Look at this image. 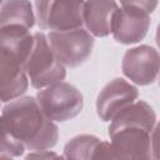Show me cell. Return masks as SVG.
<instances>
[{"label": "cell", "instance_id": "1", "mask_svg": "<svg viewBox=\"0 0 160 160\" xmlns=\"http://www.w3.org/2000/svg\"><path fill=\"white\" fill-rule=\"evenodd\" d=\"M0 124L30 151L52 149L59 140L58 125L42 112L32 96H20L6 102Z\"/></svg>", "mask_w": 160, "mask_h": 160}, {"label": "cell", "instance_id": "2", "mask_svg": "<svg viewBox=\"0 0 160 160\" xmlns=\"http://www.w3.org/2000/svg\"><path fill=\"white\" fill-rule=\"evenodd\" d=\"M34 48L24 62L30 85L38 90L62 81L66 76V66L54 54L48 35L42 31L34 32Z\"/></svg>", "mask_w": 160, "mask_h": 160}, {"label": "cell", "instance_id": "3", "mask_svg": "<svg viewBox=\"0 0 160 160\" xmlns=\"http://www.w3.org/2000/svg\"><path fill=\"white\" fill-rule=\"evenodd\" d=\"M35 98L42 112L55 122L74 119L84 108L82 92L64 80L40 89Z\"/></svg>", "mask_w": 160, "mask_h": 160}, {"label": "cell", "instance_id": "4", "mask_svg": "<svg viewBox=\"0 0 160 160\" xmlns=\"http://www.w3.org/2000/svg\"><path fill=\"white\" fill-rule=\"evenodd\" d=\"M84 4L85 0H35L36 25L49 31L84 28Z\"/></svg>", "mask_w": 160, "mask_h": 160}, {"label": "cell", "instance_id": "5", "mask_svg": "<svg viewBox=\"0 0 160 160\" xmlns=\"http://www.w3.org/2000/svg\"><path fill=\"white\" fill-rule=\"evenodd\" d=\"M48 39L56 58L66 68H76L84 64L94 49V36L85 29L68 31H49Z\"/></svg>", "mask_w": 160, "mask_h": 160}, {"label": "cell", "instance_id": "6", "mask_svg": "<svg viewBox=\"0 0 160 160\" xmlns=\"http://www.w3.org/2000/svg\"><path fill=\"white\" fill-rule=\"evenodd\" d=\"M121 70L134 84L150 85L160 74V52L150 45L130 48L122 56Z\"/></svg>", "mask_w": 160, "mask_h": 160}, {"label": "cell", "instance_id": "7", "mask_svg": "<svg viewBox=\"0 0 160 160\" xmlns=\"http://www.w3.org/2000/svg\"><path fill=\"white\" fill-rule=\"evenodd\" d=\"M139 98V90L129 81L115 78L110 80L98 94L95 108L100 120L111 121L122 109Z\"/></svg>", "mask_w": 160, "mask_h": 160}, {"label": "cell", "instance_id": "8", "mask_svg": "<svg viewBox=\"0 0 160 160\" xmlns=\"http://www.w3.org/2000/svg\"><path fill=\"white\" fill-rule=\"evenodd\" d=\"M150 24V14L145 10L135 6H120L114 15L111 35L120 44H136L146 36Z\"/></svg>", "mask_w": 160, "mask_h": 160}, {"label": "cell", "instance_id": "9", "mask_svg": "<svg viewBox=\"0 0 160 160\" xmlns=\"http://www.w3.org/2000/svg\"><path fill=\"white\" fill-rule=\"evenodd\" d=\"M109 138L114 159H152L150 131L126 128Z\"/></svg>", "mask_w": 160, "mask_h": 160}, {"label": "cell", "instance_id": "10", "mask_svg": "<svg viewBox=\"0 0 160 160\" xmlns=\"http://www.w3.org/2000/svg\"><path fill=\"white\" fill-rule=\"evenodd\" d=\"M30 80L22 64L9 52L0 50V94L4 104L22 96Z\"/></svg>", "mask_w": 160, "mask_h": 160}, {"label": "cell", "instance_id": "11", "mask_svg": "<svg viewBox=\"0 0 160 160\" xmlns=\"http://www.w3.org/2000/svg\"><path fill=\"white\" fill-rule=\"evenodd\" d=\"M118 9L116 0H85L84 28L94 38L110 35L114 15Z\"/></svg>", "mask_w": 160, "mask_h": 160}, {"label": "cell", "instance_id": "12", "mask_svg": "<svg viewBox=\"0 0 160 160\" xmlns=\"http://www.w3.org/2000/svg\"><path fill=\"white\" fill-rule=\"evenodd\" d=\"M156 124V114L154 109L144 100H135L132 104L122 109L111 121L108 128V135L118 132L126 128H139L146 131L152 130Z\"/></svg>", "mask_w": 160, "mask_h": 160}, {"label": "cell", "instance_id": "13", "mask_svg": "<svg viewBox=\"0 0 160 160\" xmlns=\"http://www.w3.org/2000/svg\"><path fill=\"white\" fill-rule=\"evenodd\" d=\"M30 30L21 25L0 26V50L9 52L24 65L35 44Z\"/></svg>", "mask_w": 160, "mask_h": 160}, {"label": "cell", "instance_id": "14", "mask_svg": "<svg viewBox=\"0 0 160 160\" xmlns=\"http://www.w3.org/2000/svg\"><path fill=\"white\" fill-rule=\"evenodd\" d=\"M36 22L35 9L30 0H4L1 4L0 26L21 25L32 29Z\"/></svg>", "mask_w": 160, "mask_h": 160}, {"label": "cell", "instance_id": "15", "mask_svg": "<svg viewBox=\"0 0 160 160\" xmlns=\"http://www.w3.org/2000/svg\"><path fill=\"white\" fill-rule=\"evenodd\" d=\"M101 142L95 135L80 134L71 138L64 146V158L78 159V160H90L94 159L95 150Z\"/></svg>", "mask_w": 160, "mask_h": 160}, {"label": "cell", "instance_id": "16", "mask_svg": "<svg viewBox=\"0 0 160 160\" xmlns=\"http://www.w3.org/2000/svg\"><path fill=\"white\" fill-rule=\"evenodd\" d=\"M25 150L28 149L21 141H19L8 130L1 128V146H0L1 158H18L24 155Z\"/></svg>", "mask_w": 160, "mask_h": 160}, {"label": "cell", "instance_id": "17", "mask_svg": "<svg viewBox=\"0 0 160 160\" xmlns=\"http://www.w3.org/2000/svg\"><path fill=\"white\" fill-rule=\"evenodd\" d=\"M121 6H135L151 14L158 8L159 0H119Z\"/></svg>", "mask_w": 160, "mask_h": 160}, {"label": "cell", "instance_id": "18", "mask_svg": "<svg viewBox=\"0 0 160 160\" xmlns=\"http://www.w3.org/2000/svg\"><path fill=\"white\" fill-rule=\"evenodd\" d=\"M151 138V156L155 160H160V121L155 124L150 132Z\"/></svg>", "mask_w": 160, "mask_h": 160}, {"label": "cell", "instance_id": "19", "mask_svg": "<svg viewBox=\"0 0 160 160\" xmlns=\"http://www.w3.org/2000/svg\"><path fill=\"white\" fill-rule=\"evenodd\" d=\"M94 159H114L110 142H106V141L101 140V142L98 145V148L95 150Z\"/></svg>", "mask_w": 160, "mask_h": 160}, {"label": "cell", "instance_id": "20", "mask_svg": "<svg viewBox=\"0 0 160 160\" xmlns=\"http://www.w3.org/2000/svg\"><path fill=\"white\" fill-rule=\"evenodd\" d=\"M31 158H39V159H51V158H60L59 154L49 150H31L29 155H26V159Z\"/></svg>", "mask_w": 160, "mask_h": 160}, {"label": "cell", "instance_id": "21", "mask_svg": "<svg viewBox=\"0 0 160 160\" xmlns=\"http://www.w3.org/2000/svg\"><path fill=\"white\" fill-rule=\"evenodd\" d=\"M155 41H156V45H158V48H159V50H160V22H159V25H158V28H156Z\"/></svg>", "mask_w": 160, "mask_h": 160}, {"label": "cell", "instance_id": "22", "mask_svg": "<svg viewBox=\"0 0 160 160\" xmlns=\"http://www.w3.org/2000/svg\"><path fill=\"white\" fill-rule=\"evenodd\" d=\"M159 75H160V74H159Z\"/></svg>", "mask_w": 160, "mask_h": 160}]
</instances>
